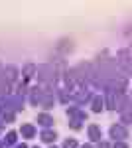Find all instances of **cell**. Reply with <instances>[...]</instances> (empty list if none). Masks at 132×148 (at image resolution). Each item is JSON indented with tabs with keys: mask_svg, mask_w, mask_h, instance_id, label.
I'll return each mask as SVG.
<instances>
[{
	"mask_svg": "<svg viewBox=\"0 0 132 148\" xmlns=\"http://www.w3.org/2000/svg\"><path fill=\"white\" fill-rule=\"evenodd\" d=\"M16 138H18V134H16L14 130H10V132L6 134V138H4V144H14V142H16Z\"/></svg>",
	"mask_w": 132,
	"mask_h": 148,
	"instance_id": "ba28073f",
	"label": "cell"
},
{
	"mask_svg": "<svg viewBox=\"0 0 132 148\" xmlns=\"http://www.w3.org/2000/svg\"><path fill=\"white\" fill-rule=\"evenodd\" d=\"M69 126L73 130H77V128H81V121H69Z\"/></svg>",
	"mask_w": 132,
	"mask_h": 148,
	"instance_id": "8fae6325",
	"label": "cell"
},
{
	"mask_svg": "<svg viewBox=\"0 0 132 148\" xmlns=\"http://www.w3.org/2000/svg\"><path fill=\"white\" fill-rule=\"evenodd\" d=\"M99 148H110V144H109V142H101Z\"/></svg>",
	"mask_w": 132,
	"mask_h": 148,
	"instance_id": "4fadbf2b",
	"label": "cell"
},
{
	"mask_svg": "<svg viewBox=\"0 0 132 148\" xmlns=\"http://www.w3.org/2000/svg\"><path fill=\"white\" fill-rule=\"evenodd\" d=\"M63 148H77V140L75 138H67L63 142Z\"/></svg>",
	"mask_w": 132,
	"mask_h": 148,
	"instance_id": "9c48e42d",
	"label": "cell"
},
{
	"mask_svg": "<svg viewBox=\"0 0 132 148\" xmlns=\"http://www.w3.org/2000/svg\"><path fill=\"white\" fill-rule=\"evenodd\" d=\"M36 148H38V146H36Z\"/></svg>",
	"mask_w": 132,
	"mask_h": 148,
	"instance_id": "ac0fdd59",
	"label": "cell"
},
{
	"mask_svg": "<svg viewBox=\"0 0 132 148\" xmlns=\"http://www.w3.org/2000/svg\"><path fill=\"white\" fill-rule=\"evenodd\" d=\"M2 146H4V140H0V148H2Z\"/></svg>",
	"mask_w": 132,
	"mask_h": 148,
	"instance_id": "2e32d148",
	"label": "cell"
},
{
	"mask_svg": "<svg viewBox=\"0 0 132 148\" xmlns=\"http://www.w3.org/2000/svg\"><path fill=\"white\" fill-rule=\"evenodd\" d=\"M34 65H26V69H24V77H32L34 75Z\"/></svg>",
	"mask_w": 132,
	"mask_h": 148,
	"instance_id": "30bf717a",
	"label": "cell"
},
{
	"mask_svg": "<svg viewBox=\"0 0 132 148\" xmlns=\"http://www.w3.org/2000/svg\"><path fill=\"white\" fill-rule=\"evenodd\" d=\"M81 148H93V146H91V144H83Z\"/></svg>",
	"mask_w": 132,
	"mask_h": 148,
	"instance_id": "9a60e30c",
	"label": "cell"
},
{
	"mask_svg": "<svg viewBox=\"0 0 132 148\" xmlns=\"http://www.w3.org/2000/svg\"><path fill=\"white\" fill-rule=\"evenodd\" d=\"M20 132H22L24 138H32V136H36V126L34 125H22Z\"/></svg>",
	"mask_w": 132,
	"mask_h": 148,
	"instance_id": "3957f363",
	"label": "cell"
},
{
	"mask_svg": "<svg viewBox=\"0 0 132 148\" xmlns=\"http://www.w3.org/2000/svg\"><path fill=\"white\" fill-rule=\"evenodd\" d=\"M103 103H105V99H103V97H95V99H93V105H91L93 113H99V111H103V107H105Z\"/></svg>",
	"mask_w": 132,
	"mask_h": 148,
	"instance_id": "8992f818",
	"label": "cell"
},
{
	"mask_svg": "<svg viewBox=\"0 0 132 148\" xmlns=\"http://www.w3.org/2000/svg\"><path fill=\"white\" fill-rule=\"evenodd\" d=\"M40 136H42V140H44V142H55V138H57V132H55V130H49V128H45V130L42 132V134H40Z\"/></svg>",
	"mask_w": 132,
	"mask_h": 148,
	"instance_id": "277c9868",
	"label": "cell"
},
{
	"mask_svg": "<svg viewBox=\"0 0 132 148\" xmlns=\"http://www.w3.org/2000/svg\"><path fill=\"white\" fill-rule=\"evenodd\" d=\"M110 136H112V140H118L120 142L122 138H126V128L120 125H112L110 126Z\"/></svg>",
	"mask_w": 132,
	"mask_h": 148,
	"instance_id": "7a4b0ae2",
	"label": "cell"
},
{
	"mask_svg": "<svg viewBox=\"0 0 132 148\" xmlns=\"http://www.w3.org/2000/svg\"><path fill=\"white\" fill-rule=\"evenodd\" d=\"M49 148H55V146H49Z\"/></svg>",
	"mask_w": 132,
	"mask_h": 148,
	"instance_id": "e0dca14e",
	"label": "cell"
},
{
	"mask_svg": "<svg viewBox=\"0 0 132 148\" xmlns=\"http://www.w3.org/2000/svg\"><path fill=\"white\" fill-rule=\"evenodd\" d=\"M38 77L42 81H53L55 79V69L51 71V65H44V67H40V71H38Z\"/></svg>",
	"mask_w": 132,
	"mask_h": 148,
	"instance_id": "6da1fadb",
	"label": "cell"
},
{
	"mask_svg": "<svg viewBox=\"0 0 132 148\" xmlns=\"http://www.w3.org/2000/svg\"><path fill=\"white\" fill-rule=\"evenodd\" d=\"M16 148H28V146H26V144H18Z\"/></svg>",
	"mask_w": 132,
	"mask_h": 148,
	"instance_id": "5bb4252c",
	"label": "cell"
},
{
	"mask_svg": "<svg viewBox=\"0 0 132 148\" xmlns=\"http://www.w3.org/2000/svg\"><path fill=\"white\" fill-rule=\"evenodd\" d=\"M114 148H128V146H126L124 142H116V144H114Z\"/></svg>",
	"mask_w": 132,
	"mask_h": 148,
	"instance_id": "7c38bea8",
	"label": "cell"
},
{
	"mask_svg": "<svg viewBox=\"0 0 132 148\" xmlns=\"http://www.w3.org/2000/svg\"><path fill=\"white\" fill-rule=\"evenodd\" d=\"M89 138H91V140H101V128L97 125L89 126Z\"/></svg>",
	"mask_w": 132,
	"mask_h": 148,
	"instance_id": "5b68a950",
	"label": "cell"
},
{
	"mask_svg": "<svg viewBox=\"0 0 132 148\" xmlns=\"http://www.w3.org/2000/svg\"><path fill=\"white\" fill-rule=\"evenodd\" d=\"M38 123H40L42 126H51V125H53V119H51L47 113H44V114L38 116Z\"/></svg>",
	"mask_w": 132,
	"mask_h": 148,
	"instance_id": "52a82bcc",
	"label": "cell"
}]
</instances>
